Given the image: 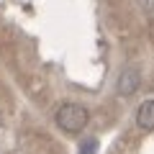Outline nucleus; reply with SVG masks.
Returning a JSON list of instances; mask_svg holds the SVG:
<instances>
[{
  "label": "nucleus",
  "mask_w": 154,
  "mask_h": 154,
  "mask_svg": "<svg viewBox=\"0 0 154 154\" xmlns=\"http://www.w3.org/2000/svg\"><path fill=\"white\" fill-rule=\"evenodd\" d=\"M54 121H57V126H59L62 131L80 134L85 126H88L90 113H88V108H82V105H77V103H64L62 108H57Z\"/></svg>",
  "instance_id": "nucleus-1"
},
{
  "label": "nucleus",
  "mask_w": 154,
  "mask_h": 154,
  "mask_svg": "<svg viewBox=\"0 0 154 154\" xmlns=\"http://www.w3.org/2000/svg\"><path fill=\"white\" fill-rule=\"evenodd\" d=\"M139 85H141V72H139V67H126V69H121V75H118L116 93L121 95V98H128V95H134L139 90Z\"/></svg>",
  "instance_id": "nucleus-2"
},
{
  "label": "nucleus",
  "mask_w": 154,
  "mask_h": 154,
  "mask_svg": "<svg viewBox=\"0 0 154 154\" xmlns=\"http://www.w3.org/2000/svg\"><path fill=\"white\" fill-rule=\"evenodd\" d=\"M136 126L141 131H154V100H144L136 108Z\"/></svg>",
  "instance_id": "nucleus-3"
},
{
  "label": "nucleus",
  "mask_w": 154,
  "mask_h": 154,
  "mask_svg": "<svg viewBox=\"0 0 154 154\" xmlns=\"http://www.w3.org/2000/svg\"><path fill=\"white\" fill-rule=\"evenodd\" d=\"M80 154H98V141H95V139H88V141H82V146H80Z\"/></svg>",
  "instance_id": "nucleus-4"
},
{
  "label": "nucleus",
  "mask_w": 154,
  "mask_h": 154,
  "mask_svg": "<svg viewBox=\"0 0 154 154\" xmlns=\"http://www.w3.org/2000/svg\"><path fill=\"white\" fill-rule=\"evenodd\" d=\"M139 3H141L144 13H146L149 18H154V0H139Z\"/></svg>",
  "instance_id": "nucleus-5"
}]
</instances>
